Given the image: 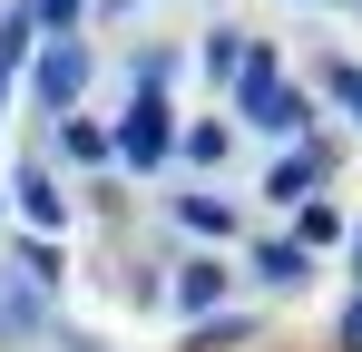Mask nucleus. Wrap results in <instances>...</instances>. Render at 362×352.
Here are the masks:
<instances>
[{
  "mask_svg": "<svg viewBox=\"0 0 362 352\" xmlns=\"http://www.w3.org/2000/svg\"><path fill=\"white\" fill-rule=\"evenodd\" d=\"M235 117H245V127H264V137H313V88L284 78L274 40H255V59L235 69Z\"/></svg>",
  "mask_w": 362,
  "mask_h": 352,
  "instance_id": "1",
  "label": "nucleus"
},
{
  "mask_svg": "<svg viewBox=\"0 0 362 352\" xmlns=\"http://www.w3.org/2000/svg\"><path fill=\"white\" fill-rule=\"evenodd\" d=\"M108 167H127V176L177 167V108H167V98H147V88H127L118 127H108Z\"/></svg>",
  "mask_w": 362,
  "mask_h": 352,
  "instance_id": "2",
  "label": "nucleus"
},
{
  "mask_svg": "<svg viewBox=\"0 0 362 352\" xmlns=\"http://www.w3.org/2000/svg\"><path fill=\"white\" fill-rule=\"evenodd\" d=\"M20 78H30V98H40L49 117H78L88 78H98V49H88V30H59V40H40Z\"/></svg>",
  "mask_w": 362,
  "mask_h": 352,
  "instance_id": "3",
  "label": "nucleus"
},
{
  "mask_svg": "<svg viewBox=\"0 0 362 352\" xmlns=\"http://www.w3.org/2000/svg\"><path fill=\"white\" fill-rule=\"evenodd\" d=\"M323 176H333V147H323V137H294V147L264 167V196H274V206H303V196H323Z\"/></svg>",
  "mask_w": 362,
  "mask_h": 352,
  "instance_id": "4",
  "label": "nucleus"
},
{
  "mask_svg": "<svg viewBox=\"0 0 362 352\" xmlns=\"http://www.w3.org/2000/svg\"><path fill=\"white\" fill-rule=\"evenodd\" d=\"M226 293H235V274H226L216 254H186L177 274H167V303H177L186 323H206V313H226Z\"/></svg>",
  "mask_w": 362,
  "mask_h": 352,
  "instance_id": "5",
  "label": "nucleus"
},
{
  "mask_svg": "<svg viewBox=\"0 0 362 352\" xmlns=\"http://www.w3.org/2000/svg\"><path fill=\"white\" fill-rule=\"evenodd\" d=\"M0 196H20V225H30V235L69 225V196H59V176H49V167H10V176H0Z\"/></svg>",
  "mask_w": 362,
  "mask_h": 352,
  "instance_id": "6",
  "label": "nucleus"
},
{
  "mask_svg": "<svg viewBox=\"0 0 362 352\" xmlns=\"http://www.w3.org/2000/svg\"><path fill=\"white\" fill-rule=\"evenodd\" d=\"M245 274H255L264 293H303V284H313V254H303L294 235H264V245L245 254Z\"/></svg>",
  "mask_w": 362,
  "mask_h": 352,
  "instance_id": "7",
  "label": "nucleus"
},
{
  "mask_svg": "<svg viewBox=\"0 0 362 352\" xmlns=\"http://www.w3.org/2000/svg\"><path fill=\"white\" fill-rule=\"evenodd\" d=\"M49 333V303L20 284V274H0V352H20V343H40Z\"/></svg>",
  "mask_w": 362,
  "mask_h": 352,
  "instance_id": "8",
  "label": "nucleus"
},
{
  "mask_svg": "<svg viewBox=\"0 0 362 352\" xmlns=\"http://www.w3.org/2000/svg\"><path fill=\"white\" fill-rule=\"evenodd\" d=\"M245 59H255V30H235V20H216V30L196 40V69H206L216 88H235V69H245Z\"/></svg>",
  "mask_w": 362,
  "mask_h": 352,
  "instance_id": "9",
  "label": "nucleus"
},
{
  "mask_svg": "<svg viewBox=\"0 0 362 352\" xmlns=\"http://www.w3.org/2000/svg\"><path fill=\"white\" fill-rule=\"evenodd\" d=\"M10 274H20L30 293H59L69 264H59V245H49V235H10Z\"/></svg>",
  "mask_w": 362,
  "mask_h": 352,
  "instance_id": "10",
  "label": "nucleus"
},
{
  "mask_svg": "<svg viewBox=\"0 0 362 352\" xmlns=\"http://www.w3.org/2000/svg\"><path fill=\"white\" fill-rule=\"evenodd\" d=\"M177 216H186V235L226 245V235H235V196H216V186H206V196H177Z\"/></svg>",
  "mask_w": 362,
  "mask_h": 352,
  "instance_id": "11",
  "label": "nucleus"
},
{
  "mask_svg": "<svg viewBox=\"0 0 362 352\" xmlns=\"http://www.w3.org/2000/svg\"><path fill=\"white\" fill-rule=\"evenodd\" d=\"M313 88H323V98L362 127V59H323V69H313Z\"/></svg>",
  "mask_w": 362,
  "mask_h": 352,
  "instance_id": "12",
  "label": "nucleus"
},
{
  "mask_svg": "<svg viewBox=\"0 0 362 352\" xmlns=\"http://www.w3.org/2000/svg\"><path fill=\"white\" fill-rule=\"evenodd\" d=\"M59 157L69 167H108V127L98 117H59Z\"/></svg>",
  "mask_w": 362,
  "mask_h": 352,
  "instance_id": "13",
  "label": "nucleus"
},
{
  "mask_svg": "<svg viewBox=\"0 0 362 352\" xmlns=\"http://www.w3.org/2000/svg\"><path fill=\"white\" fill-rule=\"evenodd\" d=\"M226 147H235V137H226L216 117H196V127H177V157H186V167H226Z\"/></svg>",
  "mask_w": 362,
  "mask_h": 352,
  "instance_id": "14",
  "label": "nucleus"
},
{
  "mask_svg": "<svg viewBox=\"0 0 362 352\" xmlns=\"http://www.w3.org/2000/svg\"><path fill=\"white\" fill-rule=\"evenodd\" d=\"M333 235H343V216H333L323 196H303V206H294V245L313 254V245H333Z\"/></svg>",
  "mask_w": 362,
  "mask_h": 352,
  "instance_id": "15",
  "label": "nucleus"
},
{
  "mask_svg": "<svg viewBox=\"0 0 362 352\" xmlns=\"http://www.w3.org/2000/svg\"><path fill=\"white\" fill-rule=\"evenodd\" d=\"M333 352H362V293L343 303V323H333Z\"/></svg>",
  "mask_w": 362,
  "mask_h": 352,
  "instance_id": "16",
  "label": "nucleus"
},
{
  "mask_svg": "<svg viewBox=\"0 0 362 352\" xmlns=\"http://www.w3.org/2000/svg\"><path fill=\"white\" fill-rule=\"evenodd\" d=\"M127 10H137V0H88V20H127Z\"/></svg>",
  "mask_w": 362,
  "mask_h": 352,
  "instance_id": "17",
  "label": "nucleus"
},
{
  "mask_svg": "<svg viewBox=\"0 0 362 352\" xmlns=\"http://www.w3.org/2000/svg\"><path fill=\"white\" fill-rule=\"evenodd\" d=\"M353 274H362V225H353Z\"/></svg>",
  "mask_w": 362,
  "mask_h": 352,
  "instance_id": "18",
  "label": "nucleus"
}]
</instances>
